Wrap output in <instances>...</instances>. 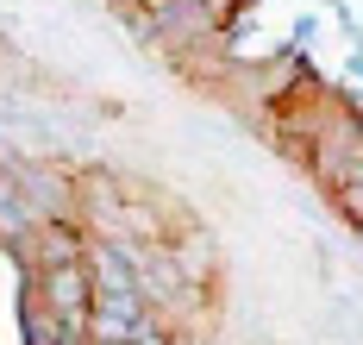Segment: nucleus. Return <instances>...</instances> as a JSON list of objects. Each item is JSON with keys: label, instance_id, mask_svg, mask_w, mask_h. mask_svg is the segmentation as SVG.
<instances>
[{"label": "nucleus", "instance_id": "1", "mask_svg": "<svg viewBox=\"0 0 363 345\" xmlns=\"http://www.w3.org/2000/svg\"><path fill=\"white\" fill-rule=\"evenodd\" d=\"M19 258L32 264V276H44V270L82 264V258H88V245H82V232H75V226H63V220H44V226L19 232Z\"/></svg>", "mask_w": 363, "mask_h": 345}]
</instances>
